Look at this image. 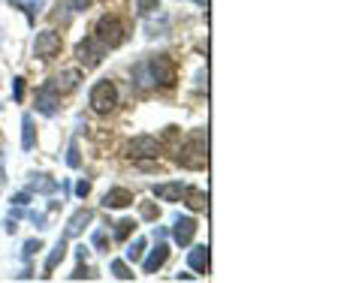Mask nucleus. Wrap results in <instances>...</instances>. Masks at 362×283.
<instances>
[{"instance_id":"b1692460","label":"nucleus","mask_w":362,"mask_h":283,"mask_svg":"<svg viewBox=\"0 0 362 283\" xmlns=\"http://www.w3.org/2000/svg\"><path fill=\"white\" fill-rule=\"evenodd\" d=\"M64 3H67V10L70 12H85V10H90L94 0H64Z\"/></svg>"},{"instance_id":"6ab92c4d","label":"nucleus","mask_w":362,"mask_h":283,"mask_svg":"<svg viewBox=\"0 0 362 283\" xmlns=\"http://www.w3.org/2000/svg\"><path fill=\"white\" fill-rule=\"evenodd\" d=\"M181 139V130L178 127H166V133H163V142H160V148H169V151H176L178 148V142Z\"/></svg>"},{"instance_id":"6e6552de","label":"nucleus","mask_w":362,"mask_h":283,"mask_svg":"<svg viewBox=\"0 0 362 283\" xmlns=\"http://www.w3.org/2000/svg\"><path fill=\"white\" fill-rule=\"evenodd\" d=\"M60 106V94L58 88L51 85V82H45V85L40 88V94H36V109H40L43 114H55Z\"/></svg>"},{"instance_id":"a211bd4d","label":"nucleus","mask_w":362,"mask_h":283,"mask_svg":"<svg viewBox=\"0 0 362 283\" xmlns=\"http://www.w3.org/2000/svg\"><path fill=\"white\" fill-rule=\"evenodd\" d=\"M21 127H25V136H21V148L25 151H30L34 148V118H30V114H25V118H21Z\"/></svg>"},{"instance_id":"39448f33","label":"nucleus","mask_w":362,"mask_h":283,"mask_svg":"<svg viewBox=\"0 0 362 283\" xmlns=\"http://www.w3.org/2000/svg\"><path fill=\"white\" fill-rule=\"evenodd\" d=\"M118 106V88H115V82H109V79H103V82H97L94 88H90V109H94L97 114H109L112 109Z\"/></svg>"},{"instance_id":"20e7f679","label":"nucleus","mask_w":362,"mask_h":283,"mask_svg":"<svg viewBox=\"0 0 362 283\" xmlns=\"http://www.w3.org/2000/svg\"><path fill=\"white\" fill-rule=\"evenodd\" d=\"M145 66H148L151 82H154L157 88H163V90L176 88V82H178V70H176V60H172L169 55H157V58H151Z\"/></svg>"},{"instance_id":"cd10ccee","label":"nucleus","mask_w":362,"mask_h":283,"mask_svg":"<svg viewBox=\"0 0 362 283\" xmlns=\"http://www.w3.org/2000/svg\"><path fill=\"white\" fill-rule=\"evenodd\" d=\"M12 85H15V103H21L25 99V79H15Z\"/></svg>"},{"instance_id":"9b49d317","label":"nucleus","mask_w":362,"mask_h":283,"mask_svg":"<svg viewBox=\"0 0 362 283\" xmlns=\"http://www.w3.org/2000/svg\"><path fill=\"white\" fill-rule=\"evenodd\" d=\"M82 82V73L79 70H64L58 79H51V85L58 88V94H67V90H75Z\"/></svg>"},{"instance_id":"1a4fd4ad","label":"nucleus","mask_w":362,"mask_h":283,"mask_svg":"<svg viewBox=\"0 0 362 283\" xmlns=\"http://www.w3.org/2000/svg\"><path fill=\"white\" fill-rule=\"evenodd\" d=\"M196 235V220L193 217H176V226H172V238L178 244H191Z\"/></svg>"},{"instance_id":"423d86ee","label":"nucleus","mask_w":362,"mask_h":283,"mask_svg":"<svg viewBox=\"0 0 362 283\" xmlns=\"http://www.w3.org/2000/svg\"><path fill=\"white\" fill-rule=\"evenodd\" d=\"M75 58H79V64L85 66V70H97V66L103 64V58H106V45L90 34L75 45Z\"/></svg>"},{"instance_id":"4468645a","label":"nucleus","mask_w":362,"mask_h":283,"mask_svg":"<svg viewBox=\"0 0 362 283\" xmlns=\"http://www.w3.org/2000/svg\"><path fill=\"white\" fill-rule=\"evenodd\" d=\"M67 256V238H60L58 244H55V250H51V254H49V259H45V274H43V278H49V274L51 271H55L58 269V262H60V259H64Z\"/></svg>"},{"instance_id":"2eb2a0df","label":"nucleus","mask_w":362,"mask_h":283,"mask_svg":"<svg viewBox=\"0 0 362 283\" xmlns=\"http://www.w3.org/2000/svg\"><path fill=\"white\" fill-rule=\"evenodd\" d=\"M187 262H191L193 271L206 274V271H208V247H193L191 256H187Z\"/></svg>"},{"instance_id":"a878e982","label":"nucleus","mask_w":362,"mask_h":283,"mask_svg":"<svg viewBox=\"0 0 362 283\" xmlns=\"http://www.w3.org/2000/svg\"><path fill=\"white\" fill-rule=\"evenodd\" d=\"M43 181H34V190H43V193H51V190H58L55 181H45V175H40Z\"/></svg>"},{"instance_id":"bb28decb","label":"nucleus","mask_w":362,"mask_h":283,"mask_svg":"<svg viewBox=\"0 0 362 283\" xmlns=\"http://www.w3.org/2000/svg\"><path fill=\"white\" fill-rule=\"evenodd\" d=\"M157 214H160V211H157V205H151V202H142V217H145V220H154Z\"/></svg>"},{"instance_id":"f3484780","label":"nucleus","mask_w":362,"mask_h":283,"mask_svg":"<svg viewBox=\"0 0 362 283\" xmlns=\"http://www.w3.org/2000/svg\"><path fill=\"white\" fill-rule=\"evenodd\" d=\"M184 196H187V208H193V211H206V205H208V196L202 193V190H193V187H187V190H184Z\"/></svg>"},{"instance_id":"5701e85b","label":"nucleus","mask_w":362,"mask_h":283,"mask_svg":"<svg viewBox=\"0 0 362 283\" xmlns=\"http://www.w3.org/2000/svg\"><path fill=\"white\" fill-rule=\"evenodd\" d=\"M112 274H115L118 280H133V271L127 269V262H121V259L118 262H112Z\"/></svg>"},{"instance_id":"412c9836","label":"nucleus","mask_w":362,"mask_h":283,"mask_svg":"<svg viewBox=\"0 0 362 283\" xmlns=\"http://www.w3.org/2000/svg\"><path fill=\"white\" fill-rule=\"evenodd\" d=\"M142 254H145V238H136L130 247H127V259H130V262H139Z\"/></svg>"},{"instance_id":"f257e3e1","label":"nucleus","mask_w":362,"mask_h":283,"mask_svg":"<svg viewBox=\"0 0 362 283\" xmlns=\"http://www.w3.org/2000/svg\"><path fill=\"white\" fill-rule=\"evenodd\" d=\"M176 163L184 166V169H193V172L206 169V163H208V136H206V130H193V133L178 145L176 148Z\"/></svg>"},{"instance_id":"4be33fe9","label":"nucleus","mask_w":362,"mask_h":283,"mask_svg":"<svg viewBox=\"0 0 362 283\" xmlns=\"http://www.w3.org/2000/svg\"><path fill=\"white\" fill-rule=\"evenodd\" d=\"M133 229H136L133 220H121V223H115V238H118V241L130 238V235H133Z\"/></svg>"},{"instance_id":"c756f323","label":"nucleus","mask_w":362,"mask_h":283,"mask_svg":"<svg viewBox=\"0 0 362 283\" xmlns=\"http://www.w3.org/2000/svg\"><path fill=\"white\" fill-rule=\"evenodd\" d=\"M40 247H43V244H40V238H36V241H27V244H25V256H34Z\"/></svg>"},{"instance_id":"f03ea898","label":"nucleus","mask_w":362,"mask_h":283,"mask_svg":"<svg viewBox=\"0 0 362 283\" xmlns=\"http://www.w3.org/2000/svg\"><path fill=\"white\" fill-rule=\"evenodd\" d=\"M160 142L154 139V136H136V139L127 142L124 148V157L133 160L136 166H142V169H151V166L157 163V157H160Z\"/></svg>"},{"instance_id":"393cba45","label":"nucleus","mask_w":362,"mask_h":283,"mask_svg":"<svg viewBox=\"0 0 362 283\" xmlns=\"http://www.w3.org/2000/svg\"><path fill=\"white\" fill-rule=\"evenodd\" d=\"M67 163H70L73 166V169H79V166H82V157H79V145H70V154H67Z\"/></svg>"},{"instance_id":"473e14b6","label":"nucleus","mask_w":362,"mask_h":283,"mask_svg":"<svg viewBox=\"0 0 362 283\" xmlns=\"http://www.w3.org/2000/svg\"><path fill=\"white\" fill-rule=\"evenodd\" d=\"M70 278H73V280H82V278H90V271H88V269H82V265H79V269H75V271L70 274Z\"/></svg>"},{"instance_id":"f8f14e48","label":"nucleus","mask_w":362,"mask_h":283,"mask_svg":"<svg viewBox=\"0 0 362 283\" xmlns=\"http://www.w3.org/2000/svg\"><path fill=\"white\" fill-rule=\"evenodd\" d=\"M184 184H181V181H172V184H157L154 187V196L157 199H163V202H178L181 196H184Z\"/></svg>"},{"instance_id":"ddd939ff","label":"nucleus","mask_w":362,"mask_h":283,"mask_svg":"<svg viewBox=\"0 0 362 283\" xmlns=\"http://www.w3.org/2000/svg\"><path fill=\"white\" fill-rule=\"evenodd\" d=\"M166 259H169V247H166V244L160 241L154 250H151V256L145 259V274H154V271H157V269H160V265L166 262Z\"/></svg>"},{"instance_id":"72a5a7b5","label":"nucleus","mask_w":362,"mask_h":283,"mask_svg":"<svg viewBox=\"0 0 362 283\" xmlns=\"http://www.w3.org/2000/svg\"><path fill=\"white\" fill-rule=\"evenodd\" d=\"M27 199H30L27 193H19V196H15V199H12V202H15V205H27Z\"/></svg>"},{"instance_id":"c85d7f7f","label":"nucleus","mask_w":362,"mask_h":283,"mask_svg":"<svg viewBox=\"0 0 362 283\" xmlns=\"http://www.w3.org/2000/svg\"><path fill=\"white\" fill-rule=\"evenodd\" d=\"M151 10H157V0H139V12L148 15Z\"/></svg>"},{"instance_id":"f704fd0d","label":"nucleus","mask_w":362,"mask_h":283,"mask_svg":"<svg viewBox=\"0 0 362 283\" xmlns=\"http://www.w3.org/2000/svg\"><path fill=\"white\" fill-rule=\"evenodd\" d=\"M196 3H200V6H206V0H196Z\"/></svg>"},{"instance_id":"dca6fc26","label":"nucleus","mask_w":362,"mask_h":283,"mask_svg":"<svg viewBox=\"0 0 362 283\" xmlns=\"http://www.w3.org/2000/svg\"><path fill=\"white\" fill-rule=\"evenodd\" d=\"M90 217H94V214H90L88 208L75 211V214H73V220H70V226H67V238H73V235H79L82 229H85V223H90Z\"/></svg>"},{"instance_id":"0eeeda50","label":"nucleus","mask_w":362,"mask_h":283,"mask_svg":"<svg viewBox=\"0 0 362 283\" xmlns=\"http://www.w3.org/2000/svg\"><path fill=\"white\" fill-rule=\"evenodd\" d=\"M34 55L40 60H55L60 55V36L55 34V30H43V34H36Z\"/></svg>"},{"instance_id":"2f4dec72","label":"nucleus","mask_w":362,"mask_h":283,"mask_svg":"<svg viewBox=\"0 0 362 283\" xmlns=\"http://www.w3.org/2000/svg\"><path fill=\"white\" fill-rule=\"evenodd\" d=\"M94 247L97 250H106V232H94Z\"/></svg>"},{"instance_id":"aec40b11","label":"nucleus","mask_w":362,"mask_h":283,"mask_svg":"<svg viewBox=\"0 0 362 283\" xmlns=\"http://www.w3.org/2000/svg\"><path fill=\"white\" fill-rule=\"evenodd\" d=\"M12 3H15V6H21V10L27 12V19L34 21V19H36V12L43 10V3H45V0H12Z\"/></svg>"},{"instance_id":"9d476101","label":"nucleus","mask_w":362,"mask_h":283,"mask_svg":"<svg viewBox=\"0 0 362 283\" xmlns=\"http://www.w3.org/2000/svg\"><path fill=\"white\" fill-rule=\"evenodd\" d=\"M103 205L106 208H127V205H133V193L124 187H112L109 193L103 196Z\"/></svg>"},{"instance_id":"7ed1b4c3","label":"nucleus","mask_w":362,"mask_h":283,"mask_svg":"<svg viewBox=\"0 0 362 283\" xmlns=\"http://www.w3.org/2000/svg\"><path fill=\"white\" fill-rule=\"evenodd\" d=\"M94 36L106 45V49H118V45L127 42V36H130V27H127V21L118 19V15H100Z\"/></svg>"},{"instance_id":"7c9ffc66","label":"nucleus","mask_w":362,"mask_h":283,"mask_svg":"<svg viewBox=\"0 0 362 283\" xmlns=\"http://www.w3.org/2000/svg\"><path fill=\"white\" fill-rule=\"evenodd\" d=\"M88 193H90V184H88V181H79V184H75V196L85 199Z\"/></svg>"}]
</instances>
